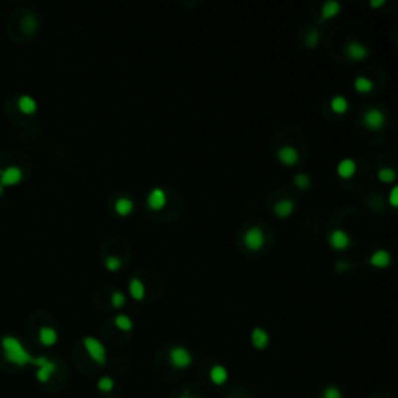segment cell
Segmentation results:
<instances>
[{
	"label": "cell",
	"instance_id": "obj_1",
	"mask_svg": "<svg viewBox=\"0 0 398 398\" xmlns=\"http://www.w3.org/2000/svg\"><path fill=\"white\" fill-rule=\"evenodd\" d=\"M0 347H2V353L3 358L8 361L9 364L17 366V367H27V366H33L34 364V358L27 348L25 345L22 344L20 339H17L16 336L13 334H6L2 337L0 341Z\"/></svg>",
	"mask_w": 398,
	"mask_h": 398
},
{
	"label": "cell",
	"instance_id": "obj_2",
	"mask_svg": "<svg viewBox=\"0 0 398 398\" xmlns=\"http://www.w3.org/2000/svg\"><path fill=\"white\" fill-rule=\"evenodd\" d=\"M82 345H84V350L87 352V355L90 356V359L93 361V363H96L98 366H104L106 364V361H107L106 348L98 339H96V337L86 336L82 339Z\"/></svg>",
	"mask_w": 398,
	"mask_h": 398
},
{
	"label": "cell",
	"instance_id": "obj_3",
	"mask_svg": "<svg viewBox=\"0 0 398 398\" xmlns=\"http://www.w3.org/2000/svg\"><path fill=\"white\" fill-rule=\"evenodd\" d=\"M168 361H170V366L177 370H185L193 364V355L190 350H187L182 345H176L170 348L168 352Z\"/></svg>",
	"mask_w": 398,
	"mask_h": 398
},
{
	"label": "cell",
	"instance_id": "obj_4",
	"mask_svg": "<svg viewBox=\"0 0 398 398\" xmlns=\"http://www.w3.org/2000/svg\"><path fill=\"white\" fill-rule=\"evenodd\" d=\"M33 366L36 367V373H34L36 380H38L41 384H47L55 375V372L58 370L56 363H53L52 359H48L45 356H36Z\"/></svg>",
	"mask_w": 398,
	"mask_h": 398
},
{
	"label": "cell",
	"instance_id": "obj_5",
	"mask_svg": "<svg viewBox=\"0 0 398 398\" xmlns=\"http://www.w3.org/2000/svg\"><path fill=\"white\" fill-rule=\"evenodd\" d=\"M22 179H23V171H22V168L16 165H9L0 170V187H3V188L17 185L19 182H22Z\"/></svg>",
	"mask_w": 398,
	"mask_h": 398
},
{
	"label": "cell",
	"instance_id": "obj_6",
	"mask_svg": "<svg viewBox=\"0 0 398 398\" xmlns=\"http://www.w3.org/2000/svg\"><path fill=\"white\" fill-rule=\"evenodd\" d=\"M244 244L250 250H258L264 244V234L260 227H250L244 234Z\"/></svg>",
	"mask_w": 398,
	"mask_h": 398
},
{
	"label": "cell",
	"instance_id": "obj_7",
	"mask_svg": "<svg viewBox=\"0 0 398 398\" xmlns=\"http://www.w3.org/2000/svg\"><path fill=\"white\" fill-rule=\"evenodd\" d=\"M384 114L380 109H370L364 114V125L372 131H378L384 126Z\"/></svg>",
	"mask_w": 398,
	"mask_h": 398
},
{
	"label": "cell",
	"instance_id": "obj_8",
	"mask_svg": "<svg viewBox=\"0 0 398 398\" xmlns=\"http://www.w3.org/2000/svg\"><path fill=\"white\" fill-rule=\"evenodd\" d=\"M250 341H252V345H254L257 350H264L271 342V336L264 328L255 327L250 333Z\"/></svg>",
	"mask_w": 398,
	"mask_h": 398
},
{
	"label": "cell",
	"instance_id": "obj_9",
	"mask_svg": "<svg viewBox=\"0 0 398 398\" xmlns=\"http://www.w3.org/2000/svg\"><path fill=\"white\" fill-rule=\"evenodd\" d=\"M209 378L215 386H224L229 380V372L223 364H215L209 370Z\"/></svg>",
	"mask_w": 398,
	"mask_h": 398
},
{
	"label": "cell",
	"instance_id": "obj_10",
	"mask_svg": "<svg viewBox=\"0 0 398 398\" xmlns=\"http://www.w3.org/2000/svg\"><path fill=\"white\" fill-rule=\"evenodd\" d=\"M38 339L44 347H53L58 342V331L53 327L42 325L38 333Z\"/></svg>",
	"mask_w": 398,
	"mask_h": 398
},
{
	"label": "cell",
	"instance_id": "obj_11",
	"mask_svg": "<svg viewBox=\"0 0 398 398\" xmlns=\"http://www.w3.org/2000/svg\"><path fill=\"white\" fill-rule=\"evenodd\" d=\"M166 204V195L162 188H154L148 195V207L151 210H160Z\"/></svg>",
	"mask_w": 398,
	"mask_h": 398
},
{
	"label": "cell",
	"instance_id": "obj_12",
	"mask_svg": "<svg viewBox=\"0 0 398 398\" xmlns=\"http://www.w3.org/2000/svg\"><path fill=\"white\" fill-rule=\"evenodd\" d=\"M17 107H19V111L22 114H25V115H33L36 111H38V101H36L31 95H27V93H23L19 96V100H17Z\"/></svg>",
	"mask_w": 398,
	"mask_h": 398
},
{
	"label": "cell",
	"instance_id": "obj_13",
	"mask_svg": "<svg viewBox=\"0 0 398 398\" xmlns=\"http://www.w3.org/2000/svg\"><path fill=\"white\" fill-rule=\"evenodd\" d=\"M330 244L333 249H337V250H344L345 247L350 246V237L348 234H345L344 231H333L330 234Z\"/></svg>",
	"mask_w": 398,
	"mask_h": 398
},
{
	"label": "cell",
	"instance_id": "obj_14",
	"mask_svg": "<svg viewBox=\"0 0 398 398\" xmlns=\"http://www.w3.org/2000/svg\"><path fill=\"white\" fill-rule=\"evenodd\" d=\"M277 156H279V159L283 165H288V166H293L297 163L299 160V153L294 147H282L279 150V153H277Z\"/></svg>",
	"mask_w": 398,
	"mask_h": 398
},
{
	"label": "cell",
	"instance_id": "obj_15",
	"mask_svg": "<svg viewBox=\"0 0 398 398\" xmlns=\"http://www.w3.org/2000/svg\"><path fill=\"white\" fill-rule=\"evenodd\" d=\"M345 52H347L348 56H350V58L353 59V61H361V59L367 58V55H369V50H367V48H366L363 44L355 42V41H352V42H348V44H347Z\"/></svg>",
	"mask_w": 398,
	"mask_h": 398
},
{
	"label": "cell",
	"instance_id": "obj_16",
	"mask_svg": "<svg viewBox=\"0 0 398 398\" xmlns=\"http://www.w3.org/2000/svg\"><path fill=\"white\" fill-rule=\"evenodd\" d=\"M339 11H341V3L336 2V0H328L320 8V20H328L339 14Z\"/></svg>",
	"mask_w": 398,
	"mask_h": 398
},
{
	"label": "cell",
	"instance_id": "obj_17",
	"mask_svg": "<svg viewBox=\"0 0 398 398\" xmlns=\"http://www.w3.org/2000/svg\"><path fill=\"white\" fill-rule=\"evenodd\" d=\"M356 173V163L352 159H344L337 165V174L342 179H350Z\"/></svg>",
	"mask_w": 398,
	"mask_h": 398
},
{
	"label": "cell",
	"instance_id": "obj_18",
	"mask_svg": "<svg viewBox=\"0 0 398 398\" xmlns=\"http://www.w3.org/2000/svg\"><path fill=\"white\" fill-rule=\"evenodd\" d=\"M370 263L373 264V266H377V268H386V266H389V263H391V254H389L388 250L380 249V250L373 252V254L370 255Z\"/></svg>",
	"mask_w": 398,
	"mask_h": 398
},
{
	"label": "cell",
	"instance_id": "obj_19",
	"mask_svg": "<svg viewBox=\"0 0 398 398\" xmlns=\"http://www.w3.org/2000/svg\"><path fill=\"white\" fill-rule=\"evenodd\" d=\"M274 212L279 218H286V216H289L294 212V202L289 201V199H282L275 204Z\"/></svg>",
	"mask_w": 398,
	"mask_h": 398
},
{
	"label": "cell",
	"instance_id": "obj_20",
	"mask_svg": "<svg viewBox=\"0 0 398 398\" xmlns=\"http://www.w3.org/2000/svg\"><path fill=\"white\" fill-rule=\"evenodd\" d=\"M132 209H134V204L128 198H118L115 201V212L120 216H128L132 212Z\"/></svg>",
	"mask_w": 398,
	"mask_h": 398
},
{
	"label": "cell",
	"instance_id": "obj_21",
	"mask_svg": "<svg viewBox=\"0 0 398 398\" xmlns=\"http://www.w3.org/2000/svg\"><path fill=\"white\" fill-rule=\"evenodd\" d=\"M331 111L336 112V114H344L347 109H348V101L345 100V96L342 95H336L331 98Z\"/></svg>",
	"mask_w": 398,
	"mask_h": 398
},
{
	"label": "cell",
	"instance_id": "obj_22",
	"mask_svg": "<svg viewBox=\"0 0 398 398\" xmlns=\"http://www.w3.org/2000/svg\"><path fill=\"white\" fill-rule=\"evenodd\" d=\"M129 293L136 300H142L145 297V286L139 279H132L129 283Z\"/></svg>",
	"mask_w": 398,
	"mask_h": 398
},
{
	"label": "cell",
	"instance_id": "obj_23",
	"mask_svg": "<svg viewBox=\"0 0 398 398\" xmlns=\"http://www.w3.org/2000/svg\"><path fill=\"white\" fill-rule=\"evenodd\" d=\"M114 323H115V327H117L118 330H122V331H131L132 327H134V323H132L131 318L126 316V315H118V316L115 318Z\"/></svg>",
	"mask_w": 398,
	"mask_h": 398
},
{
	"label": "cell",
	"instance_id": "obj_24",
	"mask_svg": "<svg viewBox=\"0 0 398 398\" xmlns=\"http://www.w3.org/2000/svg\"><path fill=\"white\" fill-rule=\"evenodd\" d=\"M115 388V381L111 377H101L98 381H96V389L103 394H109L112 392V389Z\"/></svg>",
	"mask_w": 398,
	"mask_h": 398
},
{
	"label": "cell",
	"instance_id": "obj_25",
	"mask_svg": "<svg viewBox=\"0 0 398 398\" xmlns=\"http://www.w3.org/2000/svg\"><path fill=\"white\" fill-rule=\"evenodd\" d=\"M355 89L358 92H361V93H367V92H370L373 89V82L370 80L364 78V77H359V78L355 80Z\"/></svg>",
	"mask_w": 398,
	"mask_h": 398
},
{
	"label": "cell",
	"instance_id": "obj_26",
	"mask_svg": "<svg viewBox=\"0 0 398 398\" xmlns=\"http://www.w3.org/2000/svg\"><path fill=\"white\" fill-rule=\"evenodd\" d=\"M322 398H344V394L337 386L330 384L322 391Z\"/></svg>",
	"mask_w": 398,
	"mask_h": 398
},
{
	"label": "cell",
	"instance_id": "obj_27",
	"mask_svg": "<svg viewBox=\"0 0 398 398\" xmlns=\"http://www.w3.org/2000/svg\"><path fill=\"white\" fill-rule=\"evenodd\" d=\"M395 177H397V174L392 168H381V170L378 171V179L381 180V182L389 184V182H392V180H395Z\"/></svg>",
	"mask_w": 398,
	"mask_h": 398
},
{
	"label": "cell",
	"instance_id": "obj_28",
	"mask_svg": "<svg viewBox=\"0 0 398 398\" xmlns=\"http://www.w3.org/2000/svg\"><path fill=\"white\" fill-rule=\"evenodd\" d=\"M294 184H296V187L300 188V190H307V188L310 187V184H311V180H310L308 174L300 173V174H297V176L294 177Z\"/></svg>",
	"mask_w": 398,
	"mask_h": 398
},
{
	"label": "cell",
	"instance_id": "obj_29",
	"mask_svg": "<svg viewBox=\"0 0 398 398\" xmlns=\"http://www.w3.org/2000/svg\"><path fill=\"white\" fill-rule=\"evenodd\" d=\"M111 304H112V307H115V308H122L125 304H126V297H125V294L123 293H114L112 294V297H111Z\"/></svg>",
	"mask_w": 398,
	"mask_h": 398
},
{
	"label": "cell",
	"instance_id": "obj_30",
	"mask_svg": "<svg viewBox=\"0 0 398 398\" xmlns=\"http://www.w3.org/2000/svg\"><path fill=\"white\" fill-rule=\"evenodd\" d=\"M106 268L109 271H118L122 268V260L118 257H107L106 258Z\"/></svg>",
	"mask_w": 398,
	"mask_h": 398
},
{
	"label": "cell",
	"instance_id": "obj_31",
	"mask_svg": "<svg viewBox=\"0 0 398 398\" xmlns=\"http://www.w3.org/2000/svg\"><path fill=\"white\" fill-rule=\"evenodd\" d=\"M22 23H23V30H25L27 33H33L36 30V20L33 16H27Z\"/></svg>",
	"mask_w": 398,
	"mask_h": 398
},
{
	"label": "cell",
	"instance_id": "obj_32",
	"mask_svg": "<svg viewBox=\"0 0 398 398\" xmlns=\"http://www.w3.org/2000/svg\"><path fill=\"white\" fill-rule=\"evenodd\" d=\"M318 42H319V33L318 31H311V33H308V36H307V45L308 47H316L318 45Z\"/></svg>",
	"mask_w": 398,
	"mask_h": 398
},
{
	"label": "cell",
	"instance_id": "obj_33",
	"mask_svg": "<svg viewBox=\"0 0 398 398\" xmlns=\"http://www.w3.org/2000/svg\"><path fill=\"white\" fill-rule=\"evenodd\" d=\"M389 201H391V204H392L394 207L398 204V187H394L391 190V198H389Z\"/></svg>",
	"mask_w": 398,
	"mask_h": 398
},
{
	"label": "cell",
	"instance_id": "obj_34",
	"mask_svg": "<svg viewBox=\"0 0 398 398\" xmlns=\"http://www.w3.org/2000/svg\"><path fill=\"white\" fill-rule=\"evenodd\" d=\"M334 268H336L337 271H345V269H348L350 266H348V264H347L345 261H337Z\"/></svg>",
	"mask_w": 398,
	"mask_h": 398
},
{
	"label": "cell",
	"instance_id": "obj_35",
	"mask_svg": "<svg viewBox=\"0 0 398 398\" xmlns=\"http://www.w3.org/2000/svg\"><path fill=\"white\" fill-rule=\"evenodd\" d=\"M381 5H384V0H375V2H370V6H373V8L381 6Z\"/></svg>",
	"mask_w": 398,
	"mask_h": 398
},
{
	"label": "cell",
	"instance_id": "obj_36",
	"mask_svg": "<svg viewBox=\"0 0 398 398\" xmlns=\"http://www.w3.org/2000/svg\"><path fill=\"white\" fill-rule=\"evenodd\" d=\"M180 398H196V397L191 395V392H184L182 395H180Z\"/></svg>",
	"mask_w": 398,
	"mask_h": 398
},
{
	"label": "cell",
	"instance_id": "obj_37",
	"mask_svg": "<svg viewBox=\"0 0 398 398\" xmlns=\"http://www.w3.org/2000/svg\"><path fill=\"white\" fill-rule=\"evenodd\" d=\"M3 190H5L3 187H0V196H2V195H3Z\"/></svg>",
	"mask_w": 398,
	"mask_h": 398
}]
</instances>
